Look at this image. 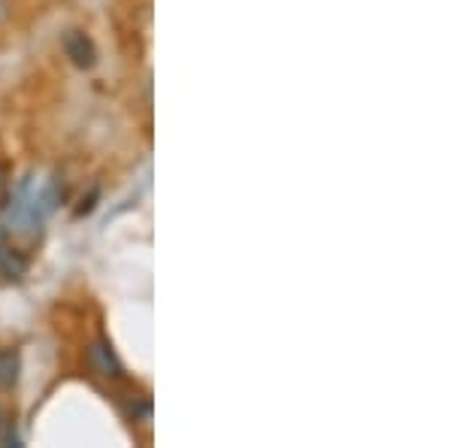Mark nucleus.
<instances>
[{
  "label": "nucleus",
  "instance_id": "obj_1",
  "mask_svg": "<svg viewBox=\"0 0 454 448\" xmlns=\"http://www.w3.org/2000/svg\"><path fill=\"white\" fill-rule=\"evenodd\" d=\"M58 203V188L49 179H25L19 191L12 194L10 207L4 212V222H0V233L6 240H25L34 242L40 237L43 222L49 218V212Z\"/></svg>",
  "mask_w": 454,
  "mask_h": 448
},
{
  "label": "nucleus",
  "instance_id": "obj_2",
  "mask_svg": "<svg viewBox=\"0 0 454 448\" xmlns=\"http://www.w3.org/2000/svg\"><path fill=\"white\" fill-rule=\"evenodd\" d=\"M88 366L104 379H119L124 373V366H121L119 358H115L113 345H109V340H104V336L94 340L91 349H88Z\"/></svg>",
  "mask_w": 454,
  "mask_h": 448
},
{
  "label": "nucleus",
  "instance_id": "obj_3",
  "mask_svg": "<svg viewBox=\"0 0 454 448\" xmlns=\"http://www.w3.org/2000/svg\"><path fill=\"white\" fill-rule=\"evenodd\" d=\"M61 43H64V52H67V58L79 70H88L98 64V49H94L91 36L85 31H67Z\"/></svg>",
  "mask_w": 454,
  "mask_h": 448
},
{
  "label": "nucleus",
  "instance_id": "obj_4",
  "mask_svg": "<svg viewBox=\"0 0 454 448\" xmlns=\"http://www.w3.org/2000/svg\"><path fill=\"white\" fill-rule=\"evenodd\" d=\"M25 270H27V258L12 246V240H6L4 233H0V273L6 279H21Z\"/></svg>",
  "mask_w": 454,
  "mask_h": 448
},
{
  "label": "nucleus",
  "instance_id": "obj_5",
  "mask_svg": "<svg viewBox=\"0 0 454 448\" xmlns=\"http://www.w3.org/2000/svg\"><path fill=\"white\" fill-rule=\"evenodd\" d=\"M21 355L19 349H0V391H12L19 385Z\"/></svg>",
  "mask_w": 454,
  "mask_h": 448
},
{
  "label": "nucleus",
  "instance_id": "obj_6",
  "mask_svg": "<svg viewBox=\"0 0 454 448\" xmlns=\"http://www.w3.org/2000/svg\"><path fill=\"white\" fill-rule=\"evenodd\" d=\"M6 443H16V433H12V421H10V415L0 409V445H6Z\"/></svg>",
  "mask_w": 454,
  "mask_h": 448
},
{
  "label": "nucleus",
  "instance_id": "obj_7",
  "mask_svg": "<svg viewBox=\"0 0 454 448\" xmlns=\"http://www.w3.org/2000/svg\"><path fill=\"white\" fill-rule=\"evenodd\" d=\"M4 191H6V173H4V167H0V197H4Z\"/></svg>",
  "mask_w": 454,
  "mask_h": 448
}]
</instances>
